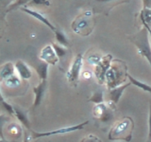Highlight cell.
<instances>
[{"label": "cell", "instance_id": "6da1fadb", "mask_svg": "<svg viewBox=\"0 0 151 142\" xmlns=\"http://www.w3.org/2000/svg\"><path fill=\"white\" fill-rule=\"evenodd\" d=\"M127 74L129 72L124 62L113 59L111 67L106 74V86L108 90L122 85L127 78Z\"/></svg>", "mask_w": 151, "mask_h": 142}, {"label": "cell", "instance_id": "7a4b0ae2", "mask_svg": "<svg viewBox=\"0 0 151 142\" xmlns=\"http://www.w3.org/2000/svg\"><path fill=\"white\" fill-rule=\"evenodd\" d=\"M134 130V121L130 117H125L117 121L109 133L108 138L114 140H124L130 142L132 139V132Z\"/></svg>", "mask_w": 151, "mask_h": 142}, {"label": "cell", "instance_id": "3957f363", "mask_svg": "<svg viewBox=\"0 0 151 142\" xmlns=\"http://www.w3.org/2000/svg\"><path fill=\"white\" fill-rule=\"evenodd\" d=\"M129 39L137 47L138 53L148 62L151 66V46L149 44V32L145 26L139 31L130 35Z\"/></svg>", "mask_w": 151, "mask_h": 142}, {"label": "cell", "instance_id": "277c9868", "mask_svg": "<svg viewBox=\"0 0 151 142\" xmlns=\"http://www.w3.org/2000/svg\"><path fill=\"white\" fill-rule=\"evenodd\" d=\"M71 27H72L73 31L80 36L90 35L94 28V18L93 12L87 11L83 13H80L73 21Z\"/></svg>", "mask_w": 151, "mask_h": 142}, {"label": "cell", "instance_id": "5b68a950", "mask_svg": "<svg viewBox=\"0 0 151 142\" xmlns=\"http://www.w3.org/2000/svg\"><path fill=\"white\" fill-rule=\"evenodd\" d=\"M82 66H83V55L81 53H78L75 57L73 63L70 66V69L66 73L67 82L70 84H72L73 86H77L78 83Z\"/></svg>", "mask_w": 151, "mask_h": 142}, {"label": "cell", "instance_id": "8992f818", "mask_svg": "<svg viewBox=\"0 0 151 142\" xmlns=\"http://www.w3.org/2000/svg\"><path fill=\"white\" fill-rule=\"evenodd\" d=\"M89 123V120H85L79 124L77 125H73V126H68V127H63L60 128V129H56L53 131H49V132H44V133H37L30 130L32 138H41V137H47V136H52V135H64V134H69V133H73L76 131H79L84 129V127L86 126Z\"/></svg>", "mask_w": 151, "mask_h": 142}, {"label": "cell", "instance_id": "52a82bcc", "mask_svg": "<svg viewBox=\"0 0 151 142\" xmlns=\"http://www.w3.org/2000/svg\"><path fill=\"white\" fill-rule=\"evenodd\" d=\"M113 61V58L111 54L102 57L101 62L97 65L94 66L93 73L99 84H106V74L109 68L111 67V64Z\"/></svg>", "mask_w": 151, "mask_h": 142}, {"label": "cell", "instance_id": "ba28073f", "mask_svg": "<svg viewBox=\"0 0 151 142\" xmlns=\"http://www.w3.org/2000/svg\"><path fill=\"white\" fill-rule=\"evenodd\" d=\"M131 85V83L129 82L127 83H124L120 85V86H117L115 88H112L109 90V93H108V96H109V101H107L108 105L110 106L112 110H115L116 109V105L119 99H121L123 93L125 92V90Z\"/></svg>", "mask_w": 151, "mask_h": 142}, {"label": "cell", "instance_id": "9c48e42d", "mask_svg": "<svg viewBox=\"0 0 151 142\" xmlns=\"http://www.w3.org/2000/svg\"><path fill=\"white\" fill-rule=\"evenodd\" d=\"M112 109L108 105L107 102L100 104H96L93 108V114L94 117L98 118L102 121H108L112 117Z\"/></svg>", "mask_w": 151, "mask_h": 142}, {"label": "cell", "instance_id": "30bf717a", "mask_svg": "<svg viewBox=\"0 0 151 142\" xmlns=\"http://www.w3.org/2000/svg\"><path fill=\"white\" fill-rule=\"evenodd\" d=\"M39 59L42 62H45L49 65H55L59 62V58L57 56L56 52L52 45H47L41 50L39 55Z\"/></svg>", "mask_w": 151, "mask_h": 142}, {"label": "cell", "instance_id": "8fae6325", "mask_svg": "<svg viewBox=\"0 0 151 142\" xmlns=\"http://www.w3.org/2000/svg\"><path fill=\"white\" fill-rule=\"evenodd\" d=\"M47 87V80H41L38 85L33 87V93H34V101H33L32 108L35 109L40 105L45 97V94Z\"/></svg>", "mask_w": 151, "mask_h": 142}, {"label": "cell", "instance_id": "7c38bea8", "mask_svg": "<svg viewBox=\"0 0 151 142\" xmlns=\"http://www.w3.org/2000/svg\"><path fill=\"white\" fill-rule=\"evenodd\" d=\"M21 9L23 12H25L27 14H29V15H31L32 17H34L35 19H37L38 21H40L41 23H42L44 25H45L47 28H49L50 30L52 31H55L57 30V28H55V26H53V24H52L48 19H47L45 16H44L41 12H38L36 11H33V9H27V8H25V7H23L21 8Z\"/></svg>", "mask_w": 151, "mask_h": 142}, {"label": "cell", "instance_id": "4fadbf2b", "mask_svg": "<svg viewBox=\"0 0 151 142\" xmlns=\"http://www.w3.org/2000/svg\"><path fill=\"white\" fill-rule=\"evenodd\" d=\"M15 69L18 76L24 80H27L31 78V70L27 66V64L21 60H18L15 63Z\"/></svg>", "mask_w": 151, "mask_h": 142}, {"label": "cell", "instance_id": "5bb4252c", "mask_svg": "<svg viewBox=\"0 0 151 142\" xmlns=\"http://www.w3.org/2000/svg\"><path fill=\"white\" fill-rule=\"evenodd\" d=\"M93 1L94 3H96L94 9H97L99 12H102L104 13H107L106 8H108V12H109L112 7H114L122 2H125L123 0H93Z\"/></svg>", "mask_w": 151, "mask_h": 142}, {"label": "cell", "instance_id": "9a60e30c", "mask_svg": "<svg viewBox=\"0 0 151 142\" xmlns=\"http://www.w3.org/2000/svg\"><path fill=\"white\" fill-rule=\"evenodd\" d=\"M13 108H14V117L20 121V123L24 127H26L27 130H30V122L27 117V112L24 111L22 108H20L17 105H13Z\"/></svg>", "mask_w": 151, "mask_h": 142}, {"label": "cell", "instance_id": "2e32d148", "mask_svg": "<svg viewBox=\"0 0 151 142\" xmlns=\"http://www.w3.org/2000/svg\"><path fill=\"white\" fill-rule=\"evenodd\" d=\"M15 64L12 63H6L1 66V70H0V78L1 80H6L7 79L11 78L12 76L15 75Z\"/></svg>", "mask_w": 151, "mask_h": 142}, {"label": "cell", "instance_id": "e0dca14e", "mask_svg": "<svg viewBox=\"0 0 151 142\" xmlns=\"http://www.w3.org/2000/svg\"><path fill=\"white\" fill-rule=\"evenodd\" d=\"M48 67H49V64L45 63V62L41 61V60H40V63L35 66V69L37 71L38 75H39V78L41 80H47Z\"/></svg>", "mask_w": 151, "mask_h": 142}, {"label": "cell", "instance_id": "ac0fdd59", "mask_svg": "<svg viewBox=\"0 0 151 142\" xmlns=\"http://www.w3.org/2000/svg\"><path fill=\"white\" fill-rule=\"evenodd\" d=\"M127 79H129V82L131 84L135 85L136 87H138L139 89L143 90V91H145V92H148V93L151 94V86H150V85L146 84V83H145L143 82H140V80H136L134 77H132L129 73L127 74Z\"/></svg>", "mask_w": 151, "mask_h": 142}, {"label": "cell", "instance_id": "d6986e66", "mask_svg": "<svg viewBox=\"0 0 151 142\" xmlns=\"http://www.w3.org/2000/svg\"><path fill=\"white\" fill-rule=\"evenodd\" d=\"M54 33H55V38H56L57 43H58L59 45L63 46L67 49V47L69 46V41H68L67 38H66L63 31L59 30V28H57V30L54 31Z\"/></svg>", "mask_w": 151, "mask_h": 142}, {"label": "cell", "instance_id": "ffe728a7", "mask_svg": "<svg viewBox=\"0 0 151 142\" xmlns=\"http://www.w3.org/2000/svg\"><path fill=\"white\" fill-rule=\"evenodd\" d=\"M21 78L17 75H13L11 78L4 80V83L9 88H17L21 84Z\"/></svg>", "mask_w": 151, "mask_h": 142}, {"label": "cell", "instance_id": "44dd1931", "mask_svg": "<svg viewBox=\"0 0 151 142\" xmlns=\"http://www.w3.org/2000/svg\"><path fill=\"white\" fill-rule=\"evenodd\" d=\"M89 102H93L94 104H100L105 102V99H104V93L102 90H98V91L93 92V94L88 99Z\"/></svg>", "mask_w": 151, "mask_h": 142}, {"label": "cell", "instance_id": "7402d4cb", "mask_svg": "<svg viewBox=\"0 0 151 142\" xmlns=\"http://www.w3.org/2000/svg\"><path fill=\"white\" fill-rule=\"evenodd\" d=\"M29 2H30V0H14V1L7 8L6 12L13 11V9H18V8H23V6H25L27 4H29Z\"/></svg>", "mask_w": 151, "mask_h": 142}, {"label": "cell", "instance_id": "603a6c76", "mask_svg": "<svg viewBox=\"0 0 151 142\" xmlns=\"http://www.w3.org/2000/svg\"><path fill=\"white\" fill-rule=\"evenodd\" d=\"M52 46H53V49L56 52L57 56H58L59 59H61L63 58V57L66 55V53H67V50H66V47L60 46L59 44H52Z\"/></svg>", "mask_w": 151, "mask_h": 142}, {"label": "cell", "instance_id": "cb8c5ba5", "mask_svg": "<svg viewBox=\"0 0 151 142\" xmlns=\"http://www.w3.org/2000/svg\"><path fill=\"white\" fill-rule=\"evenodd\" d=\"M141 20L149 25V23H151V9H142Z\"/></svg>", "mask_w": 151, "mask_h": 142}, {"label": "cell", "instance_id": "d4e9b609", "mask_svg": "<svg viewBox=\"0 0 151 142\" xmlns=\"http://www.w3.org/2000/svg\"><path fill=\"white\" fill-rule=\"evenodd\" d=\"M1 105H2V108L9 114V115L14 117V108H13V105H12L11 103H9L8 101H5L3 97L1 98Z\"/></svg>", "mask_w": 151, "mask_h": 142}, {"label": "cell", "instance_id": "484cf974", "mask_svg": "<svg viewBox=\"0 0 151 142\" xmlns=\"http://www.w3.org/2000/svg\"><path fill=\"white\" fill-rule=\"evenodd\" d=\"M23 132L22 128L15 124V123H12L11 125L9 126V133L11 135H21V133Z\"/></svg>", "mask_w": 151, "mask_h": 142}, {"label": "cell", "instance_id": "4316f807", "mask_svg": "<svg viewBox=\"0 0 151 142\" xmlns=\"http://www.w3.org/2000/svg\"><path fill=\"white\" fill-rule=\"evenodd\" d=\"M101 60H102V57L98 56L97 54H93V55H91V56H89V57H88V59H87L89 64L93 65V67H94L96 65H97L99 63H100Z\"/></svg>", "mask_w": 151, "mask_h": 142}, {"label": "cell", "instance_id": "83f0119b", "mask_svg": "<svg viewBox=\"0 0 151 142\" xmlns=\"http://www.w3.org/2000/svg\"><path fill=\"white\" fill-rule=\"evenodd\" d=\"M29 5H38V6H50L49 0H30Z\"/></svg>", "mask_w": 151, "mask_h": 142}, {"label": "cell", "instance_id": "f1b7e54d", "mask_svg": "<svg viewBox=\"0 0 151 142\" xmlns=\"http://www.w3.org/2000/svg\"><path fill=\"white\" fill-rule=\"evenodd\" d=\"M81 142H102L101 139H99L97 136L93 135H89L86 137L81 140Z\"/></svg>", "mask_w": 151, "mask_h": 142}, {"label": "cell", "instance_id": "f546056e", "mask_svg": "<svg viewBox=\"0 0 151 142\" xmlns=\"http://www.w3.org/2000/svg\"><path fill=\"white\" fill-rule=\"evenodd\" d=\"M148 141L151 142V103L149 106V115H148Z\"/></svg>", "mask_w": 151, "mask_h": 142}, {"label": "cell", "instance_id": "4dcf8cb0", "mask_svg": "<svg viewBox=\"0 0 151 142\" xmlns=\"http://www.w3.org/2000/svg\"><path fill=\"white\" fill-rule=\"evenodd\" d=\"M32 135L27 132H24V139L23 142H30Z\"/></svg>", "mask_w": 151, "mask_h": 142}, {"label": "cell", "instance_id": "1f68e13d", "mask_svg": "<svg viewBox=\"0 0 151 142\" xmlns=\"http://www.w3.org/2000/svg\"><path fill=\"white\" fill-rule=\"evenodd\" d=\"M11 1L12 0H0V3H1L3 6H9L12 3H11Z\"/></svg>", "mask_w": 151, "mask_h": 142}, {"label": "cell", "instance_id": "d6a6232c", "mask_svg": "<svg viewBox=\"0 0 151 142\" xmlns=\"http://www.w3.org/2000/svg\"><path fill=\"white\" fill-rule=\"evenodd\" d=\"M83 78L84 79H89L92 77V73L91 72H88V71H85V72H83Z\"/></svg>", "mask_w": 151, "mask_h": 142}, {"label": "cell", "instance_id": "836d02e7", "mask_svg": "<svg viewBox=\"0 0 151 142\" xmlns=\"http://www.w3.org/2000/svg\"><path fill=\"white\" fill-rule=\"evenodd\" d=\"M142 22H143V21H142ZM143 25H144L146 28H147V30H148V32H149V36H151V28H150L149 25H148V24H146L145 22H143Z\"/></svg>", "mask_w": 151, "mask_h": 142}, {"label": "cell", "instance_id": "e575fe53", "mask_svg": "<svg viewBox=\"0 0 151 142\" xmlns=\"http://www.w3.org/2000/svg\"><path fill=\"white\" fill-rule=\"evenodd\" d=\"M0 142H16V141H8V140H6L3 137V135L1 136V139H0Z\"/></svg>", "mask_w": 151, "mask_h": 142}]
</instances>
